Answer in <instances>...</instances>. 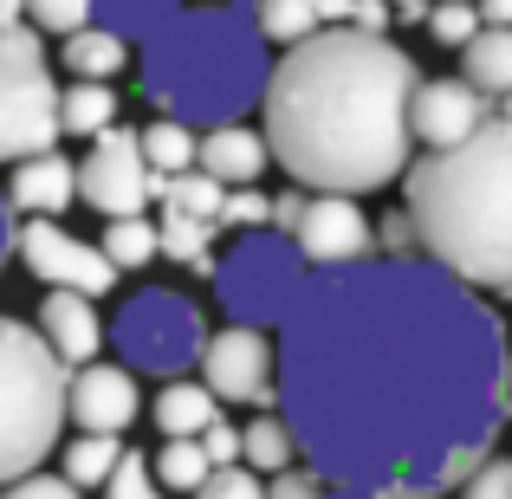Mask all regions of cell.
<instances>
[{
  "mask_svg": "<svg viewBox=\"0 0 512 499\" xmlns=\"http://www.w3.org/2000/svg\"><path fill=\"white\" fill-rule=\"evenodd\" d=\"M389 0H350V26H363V33H389Z\"/></svg>",
  "mask_w": 512,
  "mask_h": 499,
  "instance_id": "74e56055",
  "label": "cell"
},
{
  "mask_svg": "<svg viewBox=\"0 0 512 499\" xmlns=\"http://www.w3.org/2000/svg\"><path fill=\"white\" fill-rule=\"evenodd\" d=\"M72 175H78V195H85L98 214H111V221L117 214H143L150 195H156V169L143 163L137 130H124V124L91 130V156L72 163Z\"/></svg>",
  "mask_w": 512,
  "mask_h": 499,
  "instance_id": "ba28073f",
  "label": "cell"
},
{
  "mask_svg": "<svg viewBox=\"0 0 512 499\" xmlns=\"http://www.w3.org/2000/svg\"><path fill=\"white\" fill-rule=\"evenodd\" d=\"M409 169L415 247L474 292L512 286V124L487 111L467 137L435 143Z\"/></svg>",
  "mask_w": 512,
  "mask_h": 499,
  "instance_id": "3957f363",
  "label": "cell"
},
{
  "mask_svg": "<svg viewBox=\"0 0 512 499\" xmlns=\"http://www.w3.org/2000/svg\"><path fill=\"white\" fill-rule=\"evenodd\" d=\"M487 111H500V104H493L487 91H474L467 78H415V91H409V137H422L428 150H435V143L467 137Z\"/></svg>",
  "mask_w": 512,
  "mask_h": 499,
  "instance_id": "5bb4252c",
  "label": "cell"
},
{
  "mask_svg": "<svg viewBox=\"0 0 512 499\" xmlns=\"http://www.w3.org/2000/svg\"><path fill=\"white\" fill-rule=\"evenodd\" d=\"M389 13H396V20H422L428 0H389Z\"/></svg>",
  "mask_w": 512,
  "mask_h": 499,
  "instance_id": "ee69618b",
  "label": "cell"
},
{
  "mask_svg": "<svg viewBox=\"0 0 512 499\" xmlns=\"http://www.w3.org/2000/svg\"><path fill=\"white\" fill-rule=\"evenodd\" d=\"M240 461L253 467V474H279V467H292V435L279 415H253L247 428H240Z\"/></svg>",
  "mask_w": 512,
  "mask_h": 499,
  "instance_id": "603a6c76",
  "label": "cell"
},
{
  "mask_svg": "<svg viewBox=\"0 0 512 499\" xmlns=\"http://www.w3.org/2000/svg\"><path fill=\"white\" fill-rule=\"evenodd\" d=\"M266 499H325V480H318L312 467H279Z\"/></svg>",
  "mask_w": 512,
  "mask_h": 499,
  "instance_id": "8d00e7d4",
  "label": "cell"
},
{
  "mask_svg": "<svg viewBox=\"0 0 512 499\" xmlns=\"http://www.w3.org/2000/svg\"><path fill=\"white\" fill-rule=\"evenodd\" d=\"M214 279H221V305L240 318V325H266V318H279L292 305V292H299L292 253L279 247V240H266V234L227 253Z\"/></svg>",
  "mask_w": 512,
  "mask_h": 499,
  "instance_id": "30bf717a",
  "label": "cell"
},
{
  "mask_svg": "<svg viewBox=\"0 0 512 499\" xmlns=\"http://www.w3.org/2000/svg\"><path fill=\"white\" fill-rule=\"evenodd\" d=\"M137 150L156 175H175V169H195V130L182 117H163V124L137 130Z\"/></svg>",
  "mask_w": 512,
  "mask_h": 499,
  "instance_id": "7402d4cb",
  "label": "cell"
},
{
  "mask_svg": "<svg viewBox=\"0 0 512 499\" xmlns=\"http://www.w3.org/2000/svg\"><path fill=\"white\" fill-rule=\"evenodd\" d=\"M59 143V85L46 65V33L26 20L0 26V163Z\"/></svg>",
  "mask_w": 512,
  "mask_h": 499,
  "instance_id": "8992f818",
  "label": "cell"
},
{
  "mask_svg": "<svg viewBox=\"0 0 512 499\" xmlns=\"http://www.w3.org/2000/svg\"><path fill=\"white\" fill-rule=\"evenodd\" d=\"M461 78L487 98L512 91V26H474L461 39Z\"/></svg>",
  "mask_w": 512,
  "mask_h": 499,
  "instance_id": "ac0fdd59",
  "label": "cell"
},
{
  "mask_svg": "<svg viewBox=\"0 0 512 499\" xmlns=\"http://www.w3.org/2000/svg\"><path fill=\"white\" fill-rule=\"evenodd\" d=\"M65 415L85 435H124L137 422V376L124 363H72L65 370Z\"/></svg>",
  "mask_w": 512,
  "mask_h": 499,
  "instance_id": "4fadbf2b",
  "label": "cell"
},
{
  "mask_svg": "<svg viewBox=\"0 0 512 499\" xmlns=\"http://www.w3.org/2000/svg\"><path fill=\"white\" fill-rule=\"evenodd\" d=\"M214 234H221L214 221H195V214H169V208H163V221H156V253L195 266V273H214V260H208Z\"/></svg>",
  "mask_w": 512,
  "mask_h": 499,
  "instance_id": "ffe728a7",
  "label": "cell"
},
{
  "mask_svg": "<svg viewBox=\"0 0 512 499\" xmlns=\"http://www.w3.org/2000/svg\"><path fill=\"white\" fill-rule=\"evenodd\" d=\"M65 65H72L78 78H111L117 65H124V39L98 33V26H72V33H65Z\"/></svg>",
  "mask_w": 512,
  "mask_h": 499,
  "instance_id": "cb8c5ba5",
  "label": "cell"
},
{
  "mask_svg": "<svg viewBox=\"0 0 512 499\" xmlns=\"http://www.w3.org/2000/svg\"><path fill=\"white\" fill-rule=\"evenodd\" d=\"M7 253H13V208H7V195H0V266H7Z\"/></svg>",
  "mask_w": 512,
  "mask_h": 499,
  "instance_id": "7bdbcfd3",
  "label": "cell"
},
{
  "mask_svg": "<svg viewBox=\"0 0 512 499\" xmlns=\"http://www.w3.org/2000/svg\"><path fill=\"white\" fill-rule=\"evenodd\" d=\"M299 208H305V188L292 182V195H279V201H266V221L279 227V234H292L299 227Z\"/></svg>",
  "mask_w": 512,
  "mask_h": 499,
  "instance_id": "f35d334b",
  "label": "cell"
},
{
  "mask_svg": "<svg viewBox=\"0 0 512 499\" xmlns=\"http://www.w3.org/2000/svg\"><path fill=\"white\" fill-rule=\"evenodd\" d=\"M104 260L117 266V273H137V266L156 260V227L143 221V214H117L111 227H104Z\"/></svg>",
  "mask_w": 512,
  "mask_h": 499,
  "instance_id": "d4e9b609",
  "label": "cell"
},
{
  "mask_svg": "<svg viewBox=\"0 0 512 499\" xmlns=\"http://www.w3.org/2000/svg\"><path fill=\"white\" fill-rule=\"evenodd\" d=\"M195 163H201V175H214L221 188H234V182H260V169L273 163V156H266V137H260V130L227 124V117H221V124L195 143Z\"/></svg>",
  "mask_w": 512,
  "mask_h": 499,
  "instance_id": "2e32d148",
  "label": "cell"
},
{
  "mask_svg": "<svg viewBox=\"0 0 512 499\" xmlns=\"http://www.w3.org/2000/svg\"><path fill=\"white\" fill-rule=\"evenodd\" d=\"M344 499H376V493H344Z\"/></svg>",
  "mask_w": 512,
  "mask_h": 499,
  "instance_id": "f6af8a7d",
  "label": "cell"
},
{
  "mask_svg": "<svg viewBox=\"0 0 512 499\" xmlns=\"http://www.w3.org/2000/svg\"><path fill=\"white\" fill-rule=\"evenodd\" d=\"M117 350H124L130 370H156V376H182L201 357V312L175 292H137V299L117 312Z\"/></svg>",
  "mask_w": 512,
  "mask_h": 499,
  "instance_id": "52a82bcc",
  "label": "cell"
},
{
  "mask_svg": "<svg viewBox=\"0 0 512 499\" xmlns=\"http://www.w3.org/2000/svg\"><path fill=\"white\" fill-rule=\"evenodd\" d=\"M201 383L214 402H273V344L260 325H227L201 337Z\"/></svg>",
  "mask_w": 512,
  "mask_h": 499,
  "instance_id": "8fae6325",
  "label": "cell"
},
{
  "mask_svg": "<svg viewBox=\"0 0 512 499\" xmlns=\"http://www.w3.org/2000/svg\"><path fill=\"white\" fill-rule=\"evenodd\" d=\"M0 499H85V487H72V480H52V474H20V480H7V487H0Z\"/></svg>",
  "mask_w": 512,
  "mask_h": 499,
  "instance_id": "e575fe53",
  "label": "cell"
},
{
  "mask_svg": "<svg viewBox=\"0 0 512 499\" xmlns=\"http://www.w3.org/2000/svg\"><path fill=\"white\" fill-rule=\"evenodd\" d=\"M318 26H350V0H318Z\"/></svg>",
  "mask_w": 512,
  "mask_h": 499,
  "instance_id": "b9f144b4",
  "label": "cell"
},
{
  "mask_svg": "<svg viewBox=\"0 0 512 499\" xmlns=\"http://www.w3.org/2000/svg\"><path fill=\"white\" fill-rule=\"evenodd\" d=\"M273 396L325 487L441 499L506 422V325L435 260H344L292 292Z\"/></svg>",
  "mask_w": 512,
  "mask_h": 499,
  "instance_id": "6da1fadb",
  "label": "cell"
},
{
  "mask_svg": "<svg viewBox=\"0 0 512 499\" xmlns=\"http://www.w3.org/2000/svg\"><path fill=\"white\" fill-rule=\"evenodd\" d=\"M117 435H78L72 448H65V480L72 487H104V474L117 467Z\"/></svg>",
  "mask_w": 512,
  "mask_h": 499,
  "instance_id": "484cf974",
  "label": "cell"
},
{
  "mask_svg": "<svg viewBox=\"0 0 512 499\" xmlns=\"http://www.w3.org/2000/svg\"><path fill=\"white\" fill-rule=\"evenodd\" d=\"M415 59L389 33L312 26L260 78L266 156L312 195H376L409 163Z\"/></svg>",
  "mask_w": 512,
  "mask_h": 499,
  "instance_id": "7a4b0ae2",
  "label": "cell"
},
{
  "mask_svg": "<svg viewBox=\"0 0 512 499\" xmlns=\"http://www.w3.org/2000/svg\"><path fill=\"white\" fill-rule=\"evenodd\" d=\"M201 422H214V389L208 383H163L156 396V428L163 435H201Z\"/></svg>",
  "mask_w": 512,
  "mask_h": 499,
  "instance_id": "44dd1931",
  "label": "cell"
},
{
  "mask_svg": "<svg viewBox=\"0 0 512 499\" xmlns=\"http://www.w3.org/2000/svg\"><path fill=\"white\" fill-rule=\"evenodd\" d=\"M383 247H389V253H409V247H415L409 214H383Z\"/></svg>",
  "mask_w": 512,
  "mask_h": 499,
  "instance_id": "ab89813d",
  "label": "cell"
},
{
  "mask_svg": "<svg viewBox=\"0 0 512 499\" xmlns=\"http://www.w3.org/2000/svg\"><path fill=\"white\" fill-rule=\"evenodd\" d=\"M312 26H318V0H266L260 7V39H279V46L305 39Z\"/></svg>",
  "mask_w": 512,
  "mask_h": 499,
  "instance_id": "83f0119b",
  "label": "cell"
},
{
  "mask_svg": "<svg viewBox=\"0 0 512 499\" xmlns=\"http://www.w3.org/2000/svg\"><path fill=\"white\" fill-rule=\"evenodd\" d=\"M13 247H20L26 273H33L39 286H65V292H85V299H104V292L117 286V266L104 260V247L65 234L52 214H33V221L13 234Z\"/></svg>",
  "mask_w": 512,
  "mask_h": 499,
  "instance_id": "9c48e42d",
  "label": "cell"
},
{
  "mask_svg": "<svg viewBox=\"0 0 512 499\" xmlns=\"http://www.w3.org/2000/svg\"><path fill=\"white\" fill-rule=\"evenodd\" d=\"M292 247L312 266H344V260H363V253L376 247V227H370V214L357 208V195H312L299 208Z\"/></svg>",
  "mask_w": 512,
  "mask_h": 499,
  "instance_id": "7c38bea8",
  "label": "cell"
},
{
  "mask_svg": "<svg viewBox=\"0 0 512 499\" xmlns=\"http://www.w3.org/2000/svg\"><path fill=\"white\" fill-rule=\"evenodd\" d=\"M422 20H428V33H435L441 46H461V39L480 26V13H474V0H428Z\"/></svg>",
  "mask_w": 512,
  "mask_h": 499,
  "instance_id": "f546056e",
  "label": "cell"
},
{
  "mask_svg": "<svg viewBox=\"0 0 512 499\" xmlns=\"http://www.w3.org/2000/svg\"><path fill=\"white\" fill-rule=\"evenodd\" d=\"M260 26L240 20V7H188L169 20L143 65V91L169 117H234L260 91Z\"/></svg>",
  "mask_w": 512,
  "mask_h": 499,
  "instance_id": "277c9868",
  "label": "cell"
},
{
  "mask_svg": "<svg viewBox=\"0 0 512 499\" xmlns=\"http://www.w3.org/2000/svg\"><path fill=\"white\" fill-rule=\"evenodd\" d=\"M39 337L52 344V357L72 370V363H85V357H98V312H91V299L85 292H65V286H46V305H39Z\"/></svg>",
  "mask_w": 512,
  "mask_h": 499,
  "instance_id": "9a60e30c",
  "label": "cell"
},
{
  "mask_svg": "<svg viewBox=\"0 0 512 499\" xmlns=\"http://www.w3.org/2000/svg\"><path fill=\"white\" fill-rule=\"evenodd\" d=\"M104 499H163L150 487V454H117V467L104 474Z\"/></svg>",
  "mask_w": 512,
  "mask_h": 499,
  "instance_id": "4dcf8cb0",
  "label": "cell"
},
{
  "mask_svg": "<svg viewBox=\"0 0 512 499\" xmlns=\"http://www.w3.org/2000/svg\"><path fill=\"white\" fill-rule=\"evenodd\" d=\"M195 499H266V487L253 480L247 461H227V467H208L195 480Z\"/></svg>",
  "mask_w": 512,
  "mask_h": 499,
  "instance_id": "f1b7e54d",
  "label": "cell"
},
{
  "mask_svg": "<svg viewBox=\"0 0 512 499\" xmlns=\"http://www.w3.org/2000/svg\"><path fill=\"white\" fill-rule=\"evenodd\" d=\"M72 201H78V175H72V163H65L59 150L20 156V169H13V195H7L13 214H65Z\"/></svg>",
  "mask_w": 512,
  "mask_h": 499,
  "instance_id": "e0dca14e",
  "label": "cell"
},
{
  "mask_svg": "<svg viewBox=\"0 0 512 499\" xmlns=\"http://www.w3.org/2000/svg\"><path fill=\"white\" fill-rule=\"evenodd\" d=\"M117 124V91L111 78H78L72 91H59V130H78V137H91V130Z\"/></svg>",
  "mask_w": 512,
  "mask_h": 499,
  "instance_id": "d6986e66",
  "label": "cell"
},
{
  "mask_svg": "<svg viewBox=\"0 0 512 499\" xmlns=\"http://www.w3.org/2000/svg\"><path fill=\"white\" fill-rule=\"evenodd\" d=\"M20 13L39 33H72V26L91 20V0H20Z\"/></svg>",
  "mask_w": 512,
  "mask_h": 499,
  "instance_id": "d6a6232c",
  "label": "cell"
},
{
  "mask_svg": "<svg viewBox=\"0 0 512 499\" xmlns=\"http://www.w3.org/2000/svg\"><path fill=\"white\" fill-rule=\"evenodd\" d=\"M65 428V363L39 325L0 312V487L33 474Z\"/></svg>",
  "mask_w": 512,
  "mask_h": 499,
  "instance_id": "5b68a950",
  "label": "cell"
},
{
  "mask_svg": "<svg viewBox=\"0 0 512 499\" xmlns=\"http://www.w3.org/2000/svg\"><path fill=\"white\" fill-rule=\"evenodd\" d=\"M214 221H221V227H266V195H260L253 182L221 188V208H214Z\"/></svg>",
  "mask_w": 512,
  "mask_h": 499,
  "instance_id": "836d02e7",
  "label": "cell"
},
{
  "mask_svg": "<svg viewBox=\"0 0 512 499\" xmlns=\"http://www.w3.org/2000/svg\"><path fill=\"white\" fill-rule=\"evenodd\" d=\"M480 26H512V0H474Z\"/></svg>",
  "mask_w": 512,
  "mask_h": 499,
  "instance_id": "60d3db41",
  "label": "cell"
},
{
  "mask_svg": "<svg viewBox=\"0 0 512 499\" xmlns=\"http://www.w3.org/2000/svg\"><path fill=\"white\" fill-rule=\"evenodd\" d=\"M201 454H208V467H227V461H240V428L234 422H221V415H214V422H201Z\"/></svg>",
  "mask_w": 512,
  "mask_h": 499,
  "instance_id": "d590c367",
  "label": "cell"
},
{
  "mask_svg": "<svg viewBox=\"0 0 512 499\" xmlns=\"http://www.w3.org/2000/svg\"><path fill=\"white\" fill-rule=\"evenodd\" d=\"M461 499H512V461L480 454V461L467 467V480H461Z\"/></svg>",
  "mask_w": 512,
  "mask_h": 499,
  "instance_id": "1f68e13d",
  "label": "cell"
},
{
  "mask_svg": "<svg viewBox=\"0 0 512 499\" xmlns=\"http://www.w3.org/2000/svg\"><path fill=\"white\" fill-rule=\"evenodd\" d=\"M208 474V454H201V441L195 435H169L163 441V454H156V480L175 493H195V480Z\"/></svg>",
  "mask_w": 512,
  "mask_h": 499,
  "instance_id": "4316f807",
  "label": "cell"
}]
</instances>
